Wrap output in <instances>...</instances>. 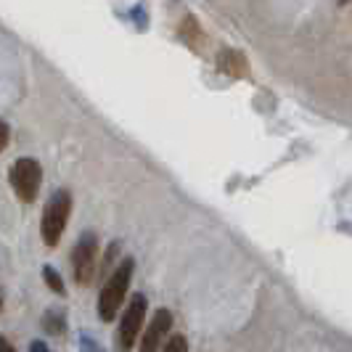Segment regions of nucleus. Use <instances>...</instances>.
<instances>
[{
  "mask_svg": "<svg viewBox=\"0 0 352 352\" xmlns=\"http://www.w3.org/2000/svg\"><path fill=\"white\" fill-rule=\"evenodd\" d=\"M133 270H135V260L133 257H124L122 263L109 273L104 289L98 294V318L104 323L114 320L117 313H120V307L124 305L127 289H130V281H133Z\"/></svg>",
  "mask_w": 352,
  "mask_h": 352,
  "instance_id": "obj_1",
  "label": "nucleus"
},
{
  "mask_svg": "<svg viewBox=\"0 0 352 352\" xmlns=\"http://www.w3.org/2000/svg\"><path fill=\"white\" fill-rule=\"evenodd\" d=\"M72 214V194L67 188H58L56 194L48 199L43 220H40V236L45 241V247H56L61 241V233L67 228Z\"/></svg>",
  "mask_w": 352,
  "mask_h": 352,
  "instance_id": "obj_2",
  "label": "nucleus"
},
{
  "mask_svg": "<svg viewBox=\"0 0 352 352\" xmlns=\"http://www.w3.org/2000/svg\"><path fill=\"white\" fill-rule=\"evenodd\" d=\"M148 313V302L143 294H133L130 305L124 307L122 320H120V329H117V352H130L135 347L138 336H141L143 320Z\"/></svg>",
  "mask_w": 352,
  "mask_h": 352,
  "instance_id": "obj_3",
  "label": "nucleus"
},
{
  "mask_svg": "<svg viewBox=\"0 0 352 352\" xmlns=\"http://www.w3.org/2000/svg\"><path fill=\"white\" fill-rule=\"evenodd\" d=\"M8 177H11L14 194H16L24 204L35 201L37 194H40V183H43V167H40L37 159H30V157L16 159Z\"/></svg>",
  "mask_w": 352,
  "mask_h": 352,
  "instance_id": "obj_4",
  "label": "nucleus"
},
{
  "mask_svg": "<svg viewBox=\"0 0 352 352\" xmlns=\"http://www.w3.org/2000/svg\"><path fill=\"white\" fill-rule=\"evenodd\" d=\"M96 260H98V236L93 230H85L72 249V270H74V281L80 286H88L93 281Z\"/></svg>",
  "mask_w": 352,
  "mask_h": 352,
  "instance_id": "obj_5",
  "label": "nucleus"
},
{
  "mask_svg": "<svg viewBox=\"0 0 352 352\" xmlns=\"http://www.w3.org/2000/svg\"><path fill=\"white\" fill-rule=\"evenodd\" d=\"M170 329H173V313H170L167 307H162V310L154 313L151 323H148V329L143 331L141 352H159L162 342H164V336L170 334Z\"/></svg>",
  "mask_w": 352,
  "mask_h": 352,
  "instance_id": "obj_6",
  "label": "nucleus"
},
{
  "mask_svg": "<svg viewBox=\"0 0 352 352\" xmlns=\"http://www.w3.org/2000/svg\"><path fill=\"white\" fill-rule=\"evenodd\" d=\"M217 67L230 77H244L247 74V56L239 51H223L217 58Z\"/></svg>",
  "mask_w": 352,
  "mask_h": 352,
  "instance_id": "obj_7",
  "label": "nucleus"
},
{
  "mask_svg": "<svg viewBox=\"0 0 352 352\" xmlns=\"http://www.w3.org/2000/svg\"><path fill=\"white\" fill-rule=\"evenodd\" d=\"M43 326H45V331L53 336H61L67 331V316L64 313H58V310H48L45 316H43Z\"/></svg>",
  "mask_w": 352,
  "mask_h": 352,
  "instance_id": "obj_8",
  "label": "nucleus"
},
{
  "mask_svg": "<svg viewBox=\"0 0 352 352\" xmlns=\"http://www.w3.org/2000/svg\"><path fill=\"white\" fill-rule=\"evenodd\" d=\"M43 278H45V283L51 286V289L56 292V294H58V297H64V294H67V289H64V281H61V276H58V270H56V267L45 265V267H43Z\"/></svg>",
  "mask_w": 352,
  "mask_h": 352,
  "instance_id": "obj_9",
  "label": "nucleus"
},
{
  "mask_svg": "<svg viewBox=\"0 0 352 352\" xmlns=\"http://www.w3.org/2000/svg\"><path fill=\"white\" fill-rule=\"evenodd\" d=\"M162 352H188V339L183 334H173L167 339V344H164Z\"/></svg>",
  "mask_w": 352,
  "mask_h": 352,
  "instance_id": "obj_10",
  "label": "nucleus"
},
{
  "mask_svg": "<svg viewBox=\"0 0 352 352\" xmlns=\"http://www.w3.org/2000/svg\"><path fill=\"white\" fill-rule=\"evenodd\" d=\"M80 352H106L90 334H80Z\"/></svg>",
  "mask_w": 352,
  "mask_h": 352,
  "instance_id": "obj_11",
  "label": "nucleus"
},
{
  "mask_svg": "<svg viewBox=\"0 0 352 352\" xmlns=\"http://www.w3.org/2000/svg\"><path fill=\"white\" fill-rule=\"evenodd\" d=\"M8 138H11V127L6 122H0V154L6 151V146H8Z\"/></svg>",
  "mask_w": 352,
  "mask_h": 352,
  "instance_id": "obj_12",
  "label": "nucleus"
},
{
  "mask_svg": "<svg viewBox=\"0 0 352 352\" xmlns=\"http://www.w3.org/2000/svg\"><path fill=\"white\" fill-rule=\"evenodd\" d=\"M117 252H120V244H117V241H114L111 247L106 249V260H104V267H106V270H109V265H111V260L117 257Z\"/></svg>",
  "mask_w": 352,
  "mask_h": 352,
  "instance_id": "obj_13",
  "label": "nucleus"
},
{
  "mask_svg": "<svg viewBox=\"0 0 352 352\" xmlns=\"http://www.w3.org/2000/svg\"><path fill=\"white\" fill-rule=\"evenodd\" d=\"M30 352H53V350L43 342V339H35V342L30 344Z\"/></svg>",
  "mask_w": 352,
  "mask_h": 352,
  "instance_id": "obj_14",
  "label": "nucleus"
},
{
  "mask_svg": "<svg viewBox=\"0 0 352 352\" xmlns=\"http://www.w3.org/2000/svg\"><path fill=\"white\" fill-rule=\"evenodd\" d=\"M0 352H16L14 350V344H11L6 336H0Z\"/></svg>",
  "mask_w": 352,
  "mask_h": 352,
  "instance_id": "obj_15",
  "label": "nucleus"
},
{
  "mask_svg": "<svg viewBox=\"0 0 352 352\" xmlns=\"http://www.w3.org/2000/svg\"><path fill=\"white\" fill-rule=\"evenodd\" d=\"M0 305H3V300H0Z\"/></svg>",
  "mask_w": 352,
  "mask_h": 352,
  "instance_id": "obj_16",
  "label": "nucleus"
}]
</instances>
